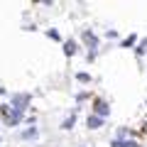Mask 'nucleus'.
<instances>
[{
    "instance_id": "nucleus-1",
    "label": "nucleus",
    "mask_w": 147,
    "mask_h": 147,
    "mask_svg": "<svg viewBox=\"0 0 147 147\" xmlns=\"http://www.w3.org/2000/svg\"><path fill=\"white\" fill-rule=\"evenodd\" d=\"M3 113H5V123H7V125H15V123L22 120V113H20V110L12 113V108H3Z\"/></svg>"
},
{
    "instance_id": "nucleus-2",
    "label": "nucleus",
    "mask_w": 147,
    "mask_h": 147,
    "mask_svg": "<svg viewBox=\"0 0 147 147\" xmlns=\"http://www.w3.org/2000/svg\"><path fill=\"white\" fill-rule=\"evenodd\" d=\"M27 103H30V96H15V98H12V108L20 110V113H22V108H25Z\"/></svg>"
},
{
    "instance_id": "nucleus-7",
    "label": "nucleus",
    "mask_w": 147,
    "mask_h": 147,
    "mask_svg": "<svg viewBox=\"0 0 147 147\" xmlns=\"http://www.w3.org/2000/svg\"><path fill=\"white\" fill-rule=\"evenodd\" d=\"M22 137H25V140H32V137H37V127H30V130H25V132H22Z\"/></svg>"
},
{
    "instance_id": "nucleus-3",
    "label": "nucleus",
    "mask_w": 147,
    "mask_h": 147,
    "mask_svg": "<svg viewBox=\"0 0 147 147\" xmlns=\"http://www.w3.org/2000/svg\"><path fill=\"white\" fill-rule=\"evenodd\" d=\"M93 108H96V113H98V118L108 115V103H105V100H96V103H93Z\"/></svg>"
},
{
    "instance_id": "nucleus-4",
    "label": "nucleus",
    "mask_w": 147,
    "mask_h": 147,
    "mask_svg": "<svg viewBox=\"0 0 147 147\" xmlns=\"http://www.w3.org/2000/svg\"><path fill=\"white\" fill-rule=\"evenodd\" d=\"M84 42L91 47V52H96V47H98V39H96V37L91 34V32H84Z\"/></svg>"
},
{
    "instance_id": "nucleus-6",
    "label": "nucleus",
    "mask_w": 147,
    "mask_h": 147,
    "mask_svg": "<svg viewBox=\"0 0 147 147\" xmlns=\"http://www.w3.org/2000/svg\"><path fill=\"white\" fill-rule=\"evenodd\" d=\"M100 125H103V118H98V115L88 118V127H100Z\"/></svg>"
},
{
    "instance_id": "nucleus-8",
    "label": "nucleus",
    "mask_w": 147,
    "mask_h": 147,
    "mask_svg": "<svg viewBox=\"0 0 147 147\" xmlns=\"http://www.w3.org/2000/svg\"><path fill=\"white\" fill-rule=\"evenodd\" d=\"M47 37H49V39H54V42H59V39H61L57 30H49V32H47Z\"/></svg>"
},
{
    "instance_id": "nucleus-5",
    "label": "nucleus",
    "mask_w": 147,
    "mask_h": 147,
    "mask_svg": "<svg viewBox=\"0 0 147 147\" xmlns=\"http://www.w3.org/2000/svg\"><path fill=\"white\" fill-rule=\"evenodd\" d=\"M64 52H66V57H74V52H76V42H64Z\"/></svg>"
},
{
    "instance_id": "nucleus-10",
    "label": "nucleus",
    "mask_w": 147,
    "mask_h": 147,
    "mask_svg": "<svg viewBox=\"0 0 147 147\" xmlns=\"http://www.w3.org/2000/svg\"><path fill=\"white\" fill-rule=\"evenodd\" d=\"M74 123H76V115H74V118H69V120H66V123H64V127H71V125H74Z\"/></svg>"
},
{
    "instance_id": "nucleus-9",
    "label": "nucleus",
    "mask_w": 147,
    "mask_h": 147,
    "mask_svg": "<svg viewBox=\"0 0 147 147\" xmlns=\"http://www.w3.org/2000/svg\"><path fill=\"white\" fill-rule=\"evenodd\" d=\"M123 44H125V47H130V44H135V34H132V37H127V39H125Z\"/></svg>"
}]
</instances>
